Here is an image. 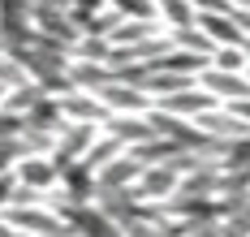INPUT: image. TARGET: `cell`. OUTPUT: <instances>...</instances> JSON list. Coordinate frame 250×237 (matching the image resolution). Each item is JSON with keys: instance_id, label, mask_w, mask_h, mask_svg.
Instances as JSON below:
<instances>
[{"instance_id": "8", "label": "cell", "mask_w": 250, "mask_h": 237, "mask_svg": "<svg viewBox=\"0 0 250 237\" xmlns=\"http://www.w3.org/2000/svg\"><path fill=\"white\" fill-rule=\"evenodd\" d=\"M143 168L147 164L134 156V151H121L112 164H104L95 177H100V190H134V181L143 177Z\"/></svg>"}, {"instance_id": "20", "label": "cell", "mask_w": 250, "mask_h": 237, "mask_svg": "<svg viewBox=\"0 0 250 237\" xmlns=\"http://www.w3.org/2000/svg\"><path fill=\"white\" fill-rule=\"evenodd\" d=\"M242 48H246V56H250V39H246V43H242Z\"/></svg>"}, {"instance_id": "4", "label": "cell", "mask_w": 250, "mask_h": 237, "mask_svg": "<svg viewBox=\"0 0 250 237\" xmlns=\"http://www.w3.org/2000/svg\"><path fill=\"white\" fill-rule=\"evenodd\" d=\"M199 86H207L220 104L250 99V69H220V65H207V69L199 74Z\"/></svg>"}, {"instance_id": "16", "label": "cell", "mask_w": 250, "mask_h": 237, "mask_svg": "<svg viewBox=\"0 0 250 237\" xmlns=\"http://www.w3.org/2000/svg\"><path fill=\"white\" fill-rule=\"evenodd\" d=\"M199 13H229L233 9V0H190Z\"/></svg>"}, {"instance_id": "19", "label": "cell", "mask_w": 250, "mask_h": 237, "mask_svg": "<svg viewBox=\"0 0 250 237\" xmlns=\"http://www.w3.org/2000/svg\"><path fill=\"white\" fill-rule=\"evenodd\" d=\"M233 9H250V0H233Z\"/></svg>"}, {"instance_id": "15", "label": "cell", "mask_w": 250, "mask_h": 237, "mask_svg": "<svg viewBox=\"0 0 250 237\" xmlns=\"http://www.w3.org/2000/svg\"><path fill=\"white\" fill-rule=\"evenodd\" d=\"M13 194H18V173H0V211L13 203Z\"/></svg>"}, {"instance_id": "5", "label": "cell", "mask_w": 250, "mask_h": 237, "mask_svg": "<svg viewBox=\"0 0 250 237\" xmlns=\"http://www.w3.org/2000/svg\"><path fill=\"white\" fill-rule=\"evenodd\" d=\"M216 104H220V99H216L207 86H199V82H194V86H181V91H173V95H160V99H155V108H164V112H173V117H190V121H194L199 112H207V108H216Z\"/></svg>"}, {"instance_id": "3", "label": "cell", "mask_w": 250, "mask_h": 237, "mask_svg": "<svg viewBox=\"0 0 250 237\" xmlns=\"http://www.w3.org/2000/svg\"><path fill=\"white\" fill-rule=\"evenodd\" d=\"M181 168H173V164H147L143 168V177L134 181V194L143 198V203H168L177 190H181Z\"/></svg>"}, {"instance_id": "1", "label": "cell", "mask_w": 250, "mask_h": 237, "mask_svg": "<svg viewBox=\"0 0 250 237\" xmlns=\"http://www.w3.org/2000/svg\"><path fill=\"white\" fill-rule=\"evenodd\" d=\"M100 134H104V121H65V130L56 134V147H52V159L61 164V173H65L74 159L86 156Z\"/></svg>"}, {"instance_id": "14", "label": "cell", "mask_w": 250, "mask_h": 237, "mask_svg": "<svg viewBox=\"0 0 250 237\" xmlns=\"http://www.w3.org/2000/svg\"><path fill=\"white\" fill-rule=\"evenodd\" d=\"M211 65H220V69H250V56H246V48H216Z\"/></svg>"}, {"instance_id": "13", "label": "cell", "mask_w": 250, "mask_h": 237, "mask_svg": "<svg viewBox=\"0 0 250 237\" xmlns=\"http://www.w3.org/2000/svg\"><path fill=\"white\" fill-rule=\"evenodd\" d=\"M112 9H121V18H143V22H160V4L155 0H108Z\"/></svg>"}, {"instance_id": "7", "label": "cell", "mask_w": 250, "mask_h": 237, "mask_svg": "<svg viewBox=\"0 0 250 237\" xmlns=\"http://www.w3.org/2000/svg\"><path fill=\"white\" fill-rule=\"evenodd\" d=\"M104 130L117 134L125 147H138V142H147V138H155V121H151V112H112L108 121H104Z\"/></svg>"}, {"instance_id": "10", "label": "cell", "mask_w": 250, "mask_h": 237, "mask_svg": "<svg viewBox=\"0 0 250 237\" xmlns=\"http://www.w3.org/2000/svg\"><path fill=\"white\" fill-rule=\"evenodd\" d=\"M155 35H164V22H143V18H125L121 26L112 30V43L117 48H129V43H147Z\"/></svg>"}, {"instance_id": "17", "label": "cell", "mask_w": 250, "mask_h": 237, "mask_svg": "<svg viewBox=\"0 0 250 237\" xmlns=\"http://www.w3.org/2000/svg\"><path fill=\"white\" fill-rule=\"evenodd\" d=\"M233 18H237V26H242V35L250 39V9H233Z\"/></svg>"}, {"instance_id": "12", "label": "cell", "mask_w": 250, "mask_h": 237, "mask_svg": "<svg viewBox=\"0 0 250 237\" xmlns=\"http://www.w3.org/2000/svg\"><path fill=\"white\" fill-rule=\"evenodd\" d=\"M168 35H173V43H177V48H190V52L216 56V39H211V35H207L199 22H190V26H181V30H168Z\"/></svg>"}, {"instance_id": "2", "label": "cell", "mask_w": 250, "mask_h": 237, "mask_svg": "<svg viewBox=\"0 0 250 237\" xmlns=\"http://www.w3.org/2000/svg\"><path fill=\"white\" fill-rule=\"evenodd\" d=\"M95 95L108 104V112H151V108H155V95H151L143 82H129V78L104 82Z\"/></svg>"}, {"instance_id": "6", "label": "cell", "mask_w": 250, "mask_h": 237, "mask_svg": "<svg viewBox=\"0 0 250 237\" xmlns=\"http://www.w3.org/2000/svg\"><path fill=\"white\" fill-rule=\"evenodd\" d=\"M18 181H26V185H35V190H56L61 185V164L52 159V151H35V156H22L18 159Z\"/></svg>"}, {"instance_id": "11", "label": "cell", "mask_w": 250, "mask_h": 237, "mask_svg": "<svg viewBox=\"0 0 250 237\" xmlns=\"http://www.w3.org/2000/svg\"><path fill=\"white\" fill-rule=\"evenodd\" d=\"M155 4H160L164 30H181V26H190V22H199V9L190 0H155Z\"/></svg>"}, {"instance_id": "18", "label": "cell", "mask_w": 250, "mask_h": 237, "mask_svg": "<svg viewBox=\"0 0 250 237\" xmlns=\"http://www.w3.org/2000/svg\"><path fill=\"white\" fill-rule=\"evenodd\" d=\"M0 237H22V229H13V224H9V220L0 216Z\"/></svg>"}, {"instance_id": "9", "label": "cell", "mask_w": 250, "mask_h": 237, "mask_svg": "<svg viewBox=\"0 0 250 237\" xmlns=\"http://www.w3.org/2000/svg\"><path fill=\"white\" fill-rule=\"evenodd\" d=\"M199 26L216 39V48H242V43H246V35L237 26L233 9H229V13H199Z\"/></svg>"}]
</instances>
